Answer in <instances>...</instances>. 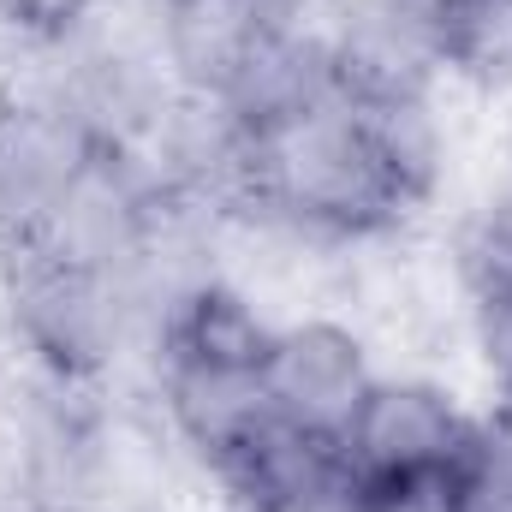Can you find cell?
Masks as SVG:
<instances>
[{"instance_id": "obj_1", "label": "cell", "mask_w": 512, "mask_h": 512, "mask_svg": "<svg viewBox=\"0 0 512 512\" xmlns=\"http://www.w3.org/2000/svg\"><path fill=\"white\" fill-rule=\"evenodd\" d=\"M376 376L382 370L370 364V340L352 322L298 316V322L274 328V352L262 364V399H268V411L340 441Z\"/></svg>"}, {"instance_id": "obj_2", "label": "cell", "mask_w": 512, "mask_h": 512, "mask_svg": "<svg viewBox=\"0 0 512 512\" xmlns=\"http://www.w3.org/2000/svg\"><path fill=\"white\" fill-rule=\"evenodd\" d=\"M483 417H471L453 387L429 382V376H376L352 429L340 435L346 465L358 477H382V471H423V465H459L477 447Z\"/></svg>"}, {"instance_id": "obj_3", "label": "cell", "mask_w": 512, "mask_h": 512, "mask_svg": "<svg viewBox=\"0 0 512 512\" xmlns=\"http://www.w3.org/2000/svg\"><path fill=\"white\" fill-rule=\"evenodd\" d=\"M453 280L465 304V340L477 352L483 382L512 405V215L495 209L465 227L453 245Z\"/></svg>"}, {"instance_id": "obj_4", "label": "cell", "mask_w": 512, "mask_h": 512, "mask_svg": "<svg viewBox=\"0 0 512 512\" xmlns=\"http://www.w3.org/2000/svg\"><path fill=\"white\" fill-rule=\"evenodd\" d=\"M435 60L477 96H512V0H453L435 24Z\"/></svg>"}, {"instance_id": "obj_5", "label": "cell", "mask_w": 512, "mask_h": 512, "mask_svg": "<svg viewBox=\"0 0 512 512\" xmlns=\"http://www.w3.org/2000/svg\"><path fill=\"white\" fill-rule=\"evenodd\" d=\"M352 512H471L465 459L459 465H423V471H352Z\"/></svg>"}, {"instance_id": "obj_6", "label": "cell", "mask_w": 512, "mask_h": 512, "mask_svg": "<svg viewBox=\"0 0 512 512\" xmlns=\"http://www.w3.org/2000/svg\"><path fill=\"white\" fill-rule=\"evenodd\" d=\"M102 0H0V24L24 42V48H54L72 42Z\"/></svg>"}, {"instance_id": "obj_7", "label": "cell", "mask_w": 512, "mask_h": 512, "mask_svg": "<svg viewBox=\"0 0 512 512\" xmlns=\"http://www.w3.org/2000/svg\"><path fill=\"white\" fill-rule=\"evenodd\" d=\"M382 12H393V18H405V24H417V30H429L435 36V24H441V12L453 6V0H376Z\"/></svg>"}, {"instance_id": "obj_8", "label": "cell", "mask_w": 512, "mask_h": 512, "mask_svg": "<svg viewBox=\"0 0 512 512\" xmlns=\"http://www.w3.org/2000/svg\"><path fill=\"white\" fill-rule=\"evenodd\" d=\"M149 6H179V0H149Z\"/></svg>"}]
</instances>
